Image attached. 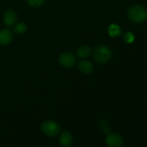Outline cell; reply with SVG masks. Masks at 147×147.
<instances>
[{
  "label": "cell",
  "mask_w": 147,
  "mask_h": 147,
  "mask_svg": "<svg viewBox=\"0 0 147 147\" xmlns=\"http://www.w3.org/2000/svg\"><path fill=\"white\" fill-rule=\"evenodd\" d=\"M112 53L106 46H99L94 51V58L100 63H106L111 60Z\"/></svg>",
  "instance_id": "7a4b0ae2"
},
{
  "label": "cell",
  "mask_w": 147,
  "mask_h": 147,
  "mask_svg": "<svg viewBox=\"0 0 147 147\" xmlns=\"http://www.w3.org/2000/svg\"><path fill=\"white\" fill-rule=\"evenodd\" d=\"M3 20L6 25L11 26L15 24L17 21V15L14 11L11 9H8L4 13L3 15Z\"/></svg>",
  "instance_id": "8992f818"
},
{
  "label": "cell",
  "mask_w": 147,
  "mask_h": 147,
  "mask_svg": "<svg viewBox=\"0 0 147 147\" xmlns=\"http://www.w3.org/2000/svg\"><path fill=\"white\" fill-rule=\"evenodd\" d=\"M129 20L135 23L142 22L146 20L147 11L146 9L141 5H134L129 9L128 11Z\"/></svg>",
  "instance_id": "6da1fadb"
},
{
  "label": "cell",
  "mask_w": 147,
  "mask_h": 147,
  "mask_svg": "<svg viewBox=\"0 0 147 147\" xmlns=\"http://www.w3.org/2000/svg\"><path fill=\"white\" fill-rule=\"evenodd\" d=\"M90 53H91V48L87 45L81 46L77 50L78 55L80 57H82V58L88 57L90 55Z\"/></svg>",
  "instance_id": "30bf717a"
},
{
  "label": "cell",
  "mask_w": 147,
  "mask_h": 147,
  "mask_svg": "<svg viewBox=\"0 0 147 147\" xmlns=\"http://www.w3.org/2000/svg\"><path fill=\"white\" fill-rule=\"evenodd\" d=\"M106 142L110 147H121L123 144V139L117 134H111L106 137Z\"/></svg>",
  "instance_id": "5b68a950"
},
{
  "label": "cell",
  "mask_w": 147,
  "mask_h": 147,
  "mask_svg": "<svg viewBox=\"0 0 147 147\" xmlns=\"http://www.w3.org/2000/svg\"><path fill=\"white\" fill-rule=\"evenodd\" d=\"M123 40L126 43H131L134 40V36L131 32H128L123 34Z\"/></svg>",
  "instance_id": "4fadbf2b"
},
{
  "label": "cell",
  "mask_w": 147,
  "mask_h": 147,
  "mask_svg": "<svg viewBox=\"0 0 147 147\" xmlns=\"http://www.w3.org/2000/svg\"><path fill=\"white\" fill-rule=\"evenodd\" d=\"M78 67L80 71L83 72V73H86V74L91 73L93 70V64L88 60H81V61L79 62Z\"/></svg>",
  "instance_id": "ba28073f"
},
{
  "label": "cell",
  "mask_w": 147,
  "mask_h": 147,
  "mask_svg": "<svg viewBox=\"0 0 147 147\" xmlns=\"http://www.w3.org/2000/svg\"><path fill=\"white\" fill-rule=\"evenodd\" d=\"M45 0H27V3H28L30 6L34 7H37L42 5V4L45 2Z\"/></svg>",
  "instance_id": "5bb4252c"
},
{
  "label": "cell",
  "mask_w": 147,
  "mask_h": 147,
  "mask_svg": "<svg viewBox=\"0 0 147 147\" xmlns=\"http://www.w3.org/2000/svg\"><path fill=\"white\" fill-rule=\"evenodd\" d=\"M108 32L110 34V36L116 37L121 34V30L119 25L116 24H112L108 27Z\"/></svg>",
  "instance_id": "8fae6325"
},
{
  "label": "cell",
  "mask_w": 147,
  "mask_h": 147,
  "mask_svg": "<svg viewBox=\"0 0 147 147\" xmlns=\"http://www.w3.org/2000/svg\"><path fill=\"white\" fill-rule=\"evenodd\" d=\"M73 142V138L70 133L67 131H64L62 133L60 136V143L63 146L67 147L70 146Z\"/></svg>",
  "instance_id": "9c48e42d"
},
{
  "label": "cell",
  "mask_w": 147,
  "mask_h": 147,
  "mask_svg": "<svg viewBox=\"0 0 147 147\" xmlns=\"http://www.w3.org/2000/svg\"><path fill=\"white\" fill-rule=\"evenodd\" d=\"M27 25L24 23H19L18 24L16 25V27H14V32H15L17 34H24L26 31H27Z\"/></svg>",
  "instance_id": "7c38bea8"
},
{
  "label": "cell",
  "mask_w": 147,
  "mask_h": 147,
  "mask_svg": "<svg viewBox=\"0 0 147 147\" xmlns=\"http://www.w3.org/2000/svg\"><path fill=\"white\" fill-rule=\"evenodd\" d=\"M42 131L45 134L49 136H55L60 131V127L59 124L53 121H47L44 122L41 126Z\"/></svg>",
  "instance_id": "3957f363"
},
{
  "label": "cell",
  "mask_w": 147,
  "mask_h": 147,
  "mask_svg": "<svg viewBox=\"0 0 147 147\" xmlns=\"http://www.w3.org/2000/svg\"><path fill=\"white\" fill-rule=\"evenodd\" d=\"M13 35L11 30L8 29H4L0 31V45H6L10 43L12 40Z\"/></svg>",
  "instance_id": "52a82bcc"
},
{
  "label": "cell",
  "mask_w": 147,
  "mask_h": 147,
  "mask_svg": "<svg viewBox=\"0 0 147 147\" xmlns=\"http://www.w3.org/2000/svg\"><path fill=\"white\" fill-rule=\"evenodd\" d=\"M59 63L63 67L70 68V67H73L76 65V59L72 53H65L60 56Z\"/></svg>",
  "instance_id": "277c9868"
}]
</instances>
